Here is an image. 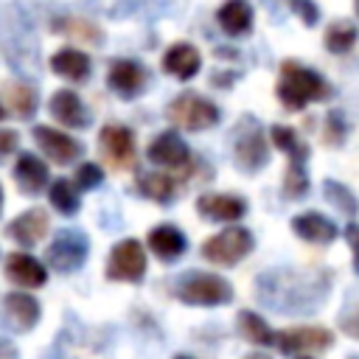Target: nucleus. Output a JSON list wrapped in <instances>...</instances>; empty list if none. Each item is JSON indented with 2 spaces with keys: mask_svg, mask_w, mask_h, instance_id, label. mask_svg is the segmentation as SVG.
I'll use <instances>...</instances> for the list:
<instances>
[{
  "mask_svg": "<svg viewBox=\"0 0 359 359\" xmlns=\"http://www.w3.org/2000/svg\"><path fill=\"white\" fill-rule=\"evenodd\" d=\"M6 104L17 118H31L36 112V90L25 81H8L6 84Z\"/></svg>",
  "mask_w": 359,
  "mask_h": 359,
  "instance_id": "7c9ffc66",
  "label": "nucleus"
},
{
  "mask_svg": "<svg viewBox=\"0 0 359 359\" xmlns=\"http://www.w3.org/2000/svg\"><path fill=\"white\" fill-rule=\"evenodd\" d=\"M160 67L168 76H174L180 81H188L202 70V53L191 42H174L171 48H165V53L160 59Z\"/></svg>",
  "mask_w": 359,
  "mask_h": 359,
  "instance_id": "6ab92c4d",
  "label": "nucleus"
},
{
  "mask_svg": "<svg viewBox=\"0 0 359 359\" xmlns=\"http://www.w3.org/2000/svg\"><path fill=\"white\" fill-rule=\"evenodd\" d=\"M244 359H272L269 353H264V351H252V353H247Z\"/></svg>",
  "mask_w": 359,
  "mask_h": 359,
  "instance_id": "a19ab883",
  "label": "nucleus"
},
{
  "mask_svg": "<svg viewBox=\"0 0 359 359\" xmlns=\"http://www.w3.org/2000/svg\"><path fill=\"white\" fill-rule=\"evenodd\" d=\"M255 292L264 297L266 306L283 309V311H297V309H314L323 292H328V280L323 278H309L303 272L280 269V272H266Z\"/></svg>",
  "mask_w": 359,
  "mask_h": 359,
  "instance_id": "f257e3e1",
  "label": "nucleus"
},
{
  "mask_svg": "<svg viewBox=\"0 0 359 359\" xmlns=\"http://www.w3.org/2000/svg\"><path fill=\"white\" fill-rule=\"evenodd\" d=\"M177 188H180V180L171 174V171H146V174H137V191L157 202V205H165L177 196Z\"/></svg>",
  "mask_w": 359,
  "mask_h": 359,
  "instance_id": "393cba45",
  "label": "nucleus"
},
{
  "mask_svg": "<svg viewBox=\"0 0 359 359\" xmlns=\"http://www.w3.org/2000/svg\"><path fill=\"white\" fill-rule=\"evenodd\" d=\"M48 227H50L48 213L42 208H28L6 224V236L20 247H34L36 241H42V236H48Z\"/></svg>",
  "mask_w": 359,
  "mask_h": 359,
  "instance_id": "a211bd4d",
  "label": "nucleus"
},
{
  "mask_svg": "<svg viewBox=\"0 0 359 359\" xmlns=\"http://www.w3.org/2000/svg\"><path fill=\"white\" fill-rule=\"evenodd\" d=\"M328 93H331V87L325 84V79L317 70H311L300 62H292V59L280 65L278 81H275V95L289 112H300L314 101H325Z\"/></svg>",
  "mask_w": 359,
  "mask_h": 359,
  "instance_id": "f03ea898",
  "label": "nucleus"
},
{
  "mask_svg": "<svg viewBox=\"0 0 359 359\" xmlns=\"http://www.w3.org/2000/svg\"><path fill=\"white\" fill-rule=\"evenodd\" d=\"M353 8H356V14H359V0H353Z\"/></svg>",
  "mask_w": 359,
  "mask_h": 359,
  "instance_id": "a18cd8bd",
  "label": "nucleus"
},
{
  "mask_svg": "<svg viewBox=\"0 0 359 359\" xmlns=\"http://www.w3.org/2000/svg\"><path fill=\"white\" fill-rule=\"evenodd\" d=\"M216 22L227 36H244L252 28V6L247 0H224L216 11Z\"/></svg>",
  "mask_w": 359,
  "mask_h": 359,
  "instance_id": "b1692460",
  "label": "nucleus"
},
{
  "mask_svg": "<svg viewBox=\"0 0 359 359\" xmlns=\"http://www.w3.org/2000/svg\"><path fill=\"white\" fill-rule=\"evenodd\" d=\"M339 325H342V331H345L348 337L359 339V306L351 309V311H345V314L339 317Z\"/></svg>",
  "mask_w": 359,
  "mask_h": 359,
  "instance_id": "4c0bfd02",
  "label": "nucleus"
},
{
  "mask_svg": "<svg viewBox=\"0 0 359 359\" xmlns=\"http://www.w3.org/2000/svg\"><path fill=\"white\" fill-rule=\"evenodd\" d=\"M174 292L185 306H202V309L227 306L233 300L230 280L216 272H205V269H191V272L180 275Z\"/></svg>",
  "mask_w": 359,
  "mask_h": 359,
  "instance_id": "7ed1b4c3",
  "label": "nucleus"
},
{
  "mask_svg": "<svg viewBox=\"0 0 359 359\" xmlns=\"http://www.w3.org/2000/svg\"><path fill=\"white\" fill-rule=\"evenodd\" d=\"M53 31H59L65 36H76V39L90 42V45L104 42V31L95 22L84 20V17H59V20H53Z\"/></svg>",
  "mask_w": 359,
  "mask_h": 359,
  "instance_id": "c85d7f7f",
  "label": "nucleus"
},
{
  "mask_svg": "<svg viewBox=\"0 0 359 359\" xmlns=\"http://www.w3.org/2000/svg\"><path fill=\"white\" fill-rule=\"evenodd\" d=\"M6 118V107H3V101H0V121Z\"/></svg>",
  "mask_w": 359,
  "mask_h": 359,
  "instance_id": "37998d69",
  "label": "nucleus"
},
{
  "mask_svg": "<svg viewBox=\"0 0 359 359\" xmlns=\"http://www.w3.org/2000/svg\"><path fill=\"white\" fill-rule=\"evenodd\" d=\"M297 20H303V25H317L320 22V8L314 0H283Z\"/></svg>",
  "mask_w": 359,
  "mask_h": 359,
  "instance_id": "c9c22d12",
  "label": "nucleus"
},
{
  "mask_svg": "<svg viewBox=\"0 0 359 359\" xmlns=\"http://www.w3.org/2000/svg\"><path fill=\"white\" fill-rule=\"evenodd\" d=\"M292 230L297 238L309 241V244H331L337 238V224L331 219H325L317 210H303L292 219Z\"/></svg>",
  "mask_w": 359,
  "mask_h": 359,
  "instance_id": "4be33fe9",
  "label": "nucleus"
},
{
  "mask_svg": "<svg viewBox=\"0 0 359 359\" xmlns=\"http://www.w3.org/2000/svg\"><path fill=\"white\" fill-rule=\"evenodd\" d=\"M280 353H320L334 348V331L323 325H294L275 334Z\"/></svg>",
  "mask_w": 359,
  "mask_h": 359,
  "instance_id": "1a4fd4ad",
  "label": "nucleus"
},
{
  "mask_svg": "<svg viewBox=\"0 0 359 359\" xmlns=\"http://www.w3.org/2000/svg\"><path fill=\"white\" fill-rule=\"evenodd\" d=\"M0 359H20L17 345L11 339H0Z\"/></svg>",
  "mask_w": 359,
  "mask_h": 359,
  "instance_id": "ea45409f",
  "label": "nucleus"
},
{
  "mask_svg": "<svg viewBox=\"0 0 359 359\" xmlns=\"http://www.w3.org/2000/svg\"><path fill=\"white\" fill-rule=\"evenodd\" d=\"M196 213L208 222H224V224H236L244 213H247V199L236 196V194H213L205 191L196 196Z\"/></svg>",
  "mask_w": 359,
  "mask_h": 359,
  "instance_id": "4468645a",
  "label": "nucleus"
},
{
  "mask_svg": "<svg viewBox=\"0 0 359 359\" xmlns=\"http://www.w3.org/2000/svg\"><path fill=\"white\" fill-rule=\"evenodd\" d=\"M323 196H325L339 213H345V216H356V213H359V199L353 196V191H351L348 185H342V182H337V180H325V182H323Z\"/></svg>",
  "mask_w": 359,
  "mask_h": 359,
  "instance_id": "2f4dec72",
  "label": "nucleus"
},
{
  "mask_svg": "<svg viewBox=\"0 0 359 359\" xmlns=\"http://www.w3.org/2000/svg\"><path fill=\"white\" fill-rule=\"evenodd\" d=\"M236 325H238V331H241V337H244L247 342H252V345H258V348L275 345V331H272V325H269L258 311L241 309Z\"/></svg>",
  "mask_w": 359,
  "mask_h": 359,
  "instance_id": "a878e982",
  "label": "nucleus"
},
{
  "mask_svg": "<svg viewBox=\"0 0 359 359\" xmlns=\"http://www.w3.org/2000/svg\"><path fill=\"white\" fill-rule=\"evenodd\" d=\"M177 359H191V356H177Z\"/></svg>",
  "mask_w": 359,
  "mask_h": 359,
  "instance_id": "49530a36",
  "label": "nucleus"
},
{
  "mask_svg": "<svg viewBox=\"0 0 359 359\" xmlns=\"http://www.w3.org/2000/svg\"><path fill=\"white\" fill-rule=\"evenodd\" d=\"M165 118L180 126V129H191V132H205L210 126L219 123V107L199 95V93H180L168 107H165Z\"/></svg>",
  "mask_w": 359,
  "mask_h": 359,
  "instance_id": "20e7f679",
  "label": "nucleus"
},
{
  "mask_svg": "<svg viewBox=\"0 0 359 359\" xmlns=\"http://www.w3.org/2000/svg\"><path fill=\"white\" fill-rule=\"evenodd\" d=\"M20 146V132L17 129H0V157L17 151Z\"/></svg>",
  "mask_w": 359,
  "mask_h": 359,
  "instance_id": "e433bc0d",
  "label": "nucleus"
},
{
  "mask_svg": "<svg viewBox=\"0 0 359 359\" xmlns=\"http://www.w3.org/2000/svg\"><path fill=\"white\" fill-rule=\"evenodd\" d=\"M90 241L81 230H59L45 250V261L56 272H73L87 261Z\"/></svg>",
  "mask_w": 359,
  "mask_h": 359,
  "instance_id": "6e6552de",
  "label": "nucleus"
},
{
  "mask_svg": "<svg viewBox=\"0 0 359 359\" xmlns=\"http://www.w3.org/2000/svg\"><path fill=\"white\" fill-rule=\"evenodd\" d=\"M345 238H348V244L353 250V272L359 275V224L356 222L345 227Z\"/></svg>",
  "mask_w": 359,
  "mask_h": 359,
  "instance_id": "58836bf2",
  "label": "nucleus"
},
{
  "mask_svg": "<svg viewBox=\"0 0 359 359\" xmlns=\"http://www.w3.org/2000/svg\"><path fill=\"white\" fill-rule=\"evenodd\" d=\"M3 272H6V280L20 289H42L48 283V266L28 252H8Z\"/></svg>",
  "mask_w": 359,
  "mask_h": 359,
  "instance_id": "2eb2a0df",
  "label": "nucleus"
},
{
  "mask_svg": "<svg viewBox=\"0 0 359 359\" xmlns=\"http://www.w3.org/2000/svg\"><path fill=\"white\" fill-rule=\"evenodd\" d=\"M31 135H34L39 151H42L50 163H56V165H70V163H76V160L81 157V151H84V146H81L76 137H70L67 132H62V129H56V126L39 123V126L31 129Z\"/></svg>",
  "mask_w": 359,
  "mask_h": 359,
  "instance_id": "9b49d317",
  "label": "nucleus"
},
{
  "mask_svg": "<svg viewBox=\"0 0 359 359\" xmlns=\"http://www.w3.org/2000/svg\"><path fill=\"white\" fill-rule=\"evenodd\" d=\"M98 151L104 154V163L109 168L126 171L135 165L137 157V143H135V132L123 123H107L98 132Z\"/></svg>",
  "mask_w": 359,
  "mask_h": 359,
  "instance_id": "0eeeda50",
  "label": "nucleus"
},
{
  "mask_svg": "<svg viewBox=\"0 0 359 359\" xmlns=\"http://www.w3.org/2000/svg\"><path fill=\"white\" fill-rule=\"evenodd\" d=\"M48 112H50V118L56 121V123H62V126H67V129H84L87 123H90V115H87V109H84V101L79 98V93H73V90H56L53 95H50V101H48Z\"/></svg>",
  "mask_w": 359,
  "mask_h": 359,
  "instance_id": "aec40b11",
  "label": "nucleus"
},
{
  "mask_svg": "<svg viewBox=\"0 0 359 359\" xmlns=\"http://www.w3.org/2000/svg\"><path fill=\"white\" fill-rule=\"evenodd\" d=\"M255 247V238L247 227H224L222 233L210 236L202 241V258L216 264V266H236L244 261Z\"/></svg>",
  "mask_w": 359,
  "mask_h": 359,
  "instance_id": "39448f33",
  "label": "nucleus"
},
{
  "mask_svg": "<svg viewBox=\"0 0 359 359\" xmlns=\"http://www.w3.org/2000/svg\"><path fill=\"white\" fill-rule=\"evenodd\" d=\"M50 70L56 73V76H62V79H67V81H87L90 79V73H93V62H90V56L84 53V50H79V48H59L56 53H50Z\"/></svg>",
  "mask_w": 359,
  "mask_h": 359,
  "instance_id": "5701e85b",
  "label": "nucleus"
},
{
  "mask_svg": "<svg viewBox=\"0 0 359 359\" xmlns=\"http://www.w3.org/2000/svg\"><path fill=\"white\" fill-rule=\"evenodd\" d=\"M309 174H306V163L303 160H289V165H286V174H283V185H280V191H283V196L286 199H300V196H306L309 194Z\"/></svg>",
  "mask_w": 359,
  "mask_h": 359,
  "instance_id": "473e14b6",
  "label": "nucleus"
},
{
  "mask_svg": "<svg viewBox=\"0 0 359 359\" xmlns=\"http://www.w3.org/2000/svg\"><path fill=\"white\" fill-rule=\"evenodd\" d=\"M0 210H3V188H0Z\"/></svg>",
  "mask_w": 359,
  "mask_h": 359,
  "instance_id": "c03bdc74",
  "label": "nucleus"
},
{
  "mask_svg": "<svg viewBox=\"0 0 359 359\" xmlns=\"http://www.w3.org/2000/svg\"><path fill=\"white\" fill-rule=\"evenodd\" d=\"M42 317V306L34 294L28 292H8L6 300H3V323L17 331V334H25L31 331Z\"/></svg>",
  "mask_w": 359,
  "mask_h": 359,
  "instance_id": "dca6fc26",
  "label": "nucleus"
},
{
  "mask_svg": "<svg viewBox=\"0 0 359 359\" xmlns=\"http://www.w3.org/2000/svg\"><path fill=\"white\" fill-rule=\"evenodd\" d=\"M48 202H50V208H53L56 213H62V216H73V213L81 208L79 188L73 185V180H65V177L48 182Z\"/></svg>",
  "mask_w": 359,
  "mask_h": 359,
  "instance_id": "bb28decb",
  "label": "nucleus"
},
{
  "mask_svg": "<svg viewBox=\"0 0 359 359\" xmlns=\"http://www.w3.org/2000/svg\"><path fill=\"white\" fill-rule=\"evenodd\" d=\"M146 157H149V163L151 165H160L163 171H182V174H188V165H191V149L185 146V140L177 135V132H171V129H165V132H160L151 143H149V149H146Z\"/></svg>",
  "mask_w": 359,
  "mask_h": 359,
  "instance_id": "9d476101",
  "label": "nucleus"
},
{
  "mask_svg": "<svg viewBox=\"0 0 359 359\" xmlns=\"http://www.w3.org/2000/svg\"><path fill=\"white\" fill-rule=\"evenodd\" d=\"M146 247L137 238H121L107 258V280L112 283H140L146 275Z\"/></svg>",
  "mask_w": 359,
  "mask_h": 359,
  "instance_id": "423d86ee",
  "label": "nucleus"
},
{
  "mask_svg": "<svg viewBox=\"0 0 359 359\" xmlns=\"http://www.w3.org/2000/svg\"><path fill=\"white\" fill-rule=\"evenodd\" d=\"M356 36H359V31H356V25H353L351 20H334V22L325 28L323 45H325L331 53L342 56V53H348V50L356 45Z\"/></svg>",
  "mask_w": 359,
  "mask_h": 359,
  "instance_id": "c756f323",
  "label": "nucleus"
},
{
  "mask_svg": "<svg viewBox=\"0 0 359 359\" xmlns=\"http://www.w3.org/2000/svg\"><path fill=\"white\" fill-rule=\"evenodd\" d=\"M101 182H104V168L98 163H79V168L73 174V185L79 191H90V188H95Z\"/></svg>",
  "mask_w": 359,
  "mask_h": 359,
  "instance_id": "f704fd0d",
  "label": "nucleus"
},
{
  "mask_svg": "<svg viewBox=\"0 0 359 359\" xmlns=\"http://www.w3.org/2000/svg\"><path fill=\"white\" fill-rule=\"evenodd\" d=\"M107 84L118 98L132 101L146 90L149 70H146V65H140L135 59H112L109 70H107Z\"/></svg>",
  "mask_w": 359,
  "mask_h": 359,
  "instance_id": "f8f14e48",
  "label": "nucleus"
},
{
  "mask_svg": "<svg viewBox=\"0 0 359 359\" xmlns=\"http://www.w3.org/2000/svg\"><path fill=\"white\" fill-rule=\"evenodd\" d=\"M146 244H149V250H151L160 261H165V264L182 258L185 250H188V238H185V233H182L177 224H168V222L151 227L149 236H146Z\"/></svg>",
  "mask_w": 359,
  "mask_h": 359,
  "instance_id": "412c9836",
  "label": "nucleus"
},
{
  "mask_svg": "<svg viewBox=\"0 0 359 359\" xmlns=\"http://www.w3.org/2000/svg\"><path fill=\"white\" fill-rule=\"evenodd\" d=\"M294 359H314V356H311V353H297Z\"/></svg>",
  "mask_w": 359,
  "mask_h": 359,
  "instance_id": "79ce46f5",
  "label": "nucleus"
},
{
  "mask_svg": "<svg viewBox=\"0 0 359 359\" xmlns=\"http://www.w3.org/2000/svg\"><path fill=\"white\" fill-rule=\"evenodd\" d=\"M14 182H17L20 194H25V196L42 194L48 188V182H50L48 163L34 151H20L17 163H14Z\"/></svg>",
  "mask_w": 359,
  "mask_h": 359,
  "instance_id": "f3484780",
  "label": "nucleus"
},
{
  "mask_svg": "<svg viewBox=\"0 0 359 359\" xmlns=\"http://www.w3.org/2000/svg\"><path fill=\"white\" fill-rule=\"evenodd\" d=\"M269 143L261 132V126H244L238 132V137L233 140V160L241 171L255 174L269 163Z\"/></svg>",
  "mask_w": 359,
  "mask_h": 359,
  "instance_id": "ddd939ff",
  "label": "nucleus"
},
{
  "mask_svg": "<svg viewBox=\"0 0 359 359\" xmlns=\"http://www.w3.org/2000/svg\"><path fill=\"white\" fill-rule=\"evenodd\" d=\"M269 146H275V149H280L289 160H309V146H306V140H300V135L292 129V126H286V123H275L272 129H269Z\"/></svg>",
  "mask_w": 359,
  "mask_h": 359,
  "instance_id": "cd10ccee",
  "label": "nucleus"
},
{
  "mask_svg": "<svg viewBox=\"0 0 359 359\" xmlns=\"http://www.w3.org/2000/svg\"><path fill=\"white\" fill-rule=\"evenodd\" d=\"M345 135H348V121H345V115H342L339 109H331V112L325 115V126H323V140H325V143H328L331 149H337V146H342Z\"/></svg>",
  "mask_w": 359,
  "mask_h": 359,
  "instance_id": "72a5a7b5",
  "label": "nucleus"
}]
</instances>
